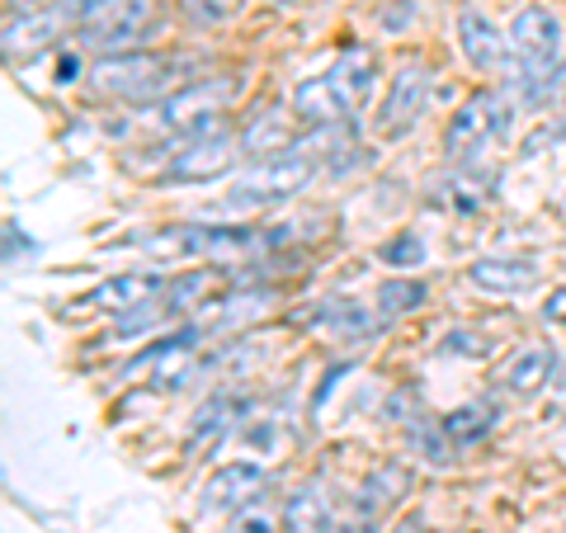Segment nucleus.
Instances as JSON below:
<instances>
[{
    "label": "nucleus",
    "mask_w": 566,
    "mask_h": 533,
    "mask_svg": "<svg viewBox=\"0 0 566 533\" xmlns=\"http://www.w3.org/2000/svg\"><path fill=\"white\" fill-rule=\"evenodd\" d=\"M449 354H468V359H482V354H491V345L482 341V335L453 331V335H449Z\"/></svg>",
    "instance_id": "nucleus-29"
},
{
    "label": "nucleus",
    "mask_w": 566,
    "mask_h": 533,
    "mask_svg": "<svg viewBox=\"0 0 566 533\" xmlns=\"http://www.w3.org/2000/svg\"><path fill=\"white\" fill-rule=\"evenodd\" d=\"M510 58L520 66L524 100L562 66V20L547 6H524L510 20Z\"/></svg>",
    "instance_id": "nucleus-3"
},
{
    "label": "nucleus",
    "mask_w": 566,
    "mask_h": 533,
    "mask_svg": "<svg viewBox=\"0 0 566 533\" xmlns=\"http://www.w3.org/2000/svg\"><path fill=\"white\" fill-rule=\"evenodd\" d=\"M458 43H463V58L476 71H501L510 58V39L495 29L482 10H458Z\"/></svg>",
    "instance_id": "nucleus-15"
},
{
    "label": "nucleus",
    "mask_w": 566,
    "mask_h": 533,
    "mask_svg": "<svg viewBox=\"0 0 566 533\" xmlns=\"http://www.w3.org/2000/svg\"><path fill=\"white\" fill-rule=\"evenodd\" d=\"M382 260L392 264V270H416V264L424 260V241L416 232H401V237H392L382 245Z\"/></svg>",
    "instance_id": "nucleus-26"
},
{
    "label": "nucleus",
    "mask_w": 566,
    "mask_h": 533,
    "mask_svg": "<svg viewBox=\"0 0 566 533\" xmlns=\"http://www.w3.org/2000/svg\"><path fill=\"white\" fill-rule=\"evenodd\" d=\"M486 194H491V175H482V180H472V175H458V180L434 189L430 203H444V208H458V212H476V208L486 203Z\"/></svg>",
    "instance_id": "nucleus-24"
},
{
    "label": "nucleus",
    "mask_w": 566,
    "mask_h": 533,
    "mask_svg": "<svg viewBox=\"0 0 566 533\" xmlns=\"http://www.w3.org/2000/svg\"><path fill=\"white\" fill-rule=\"evenodd\" d=\"M444 435L453 439V449H468V443H482L495 430V406L491 401H472V406H458L444 420Z\"/></svg>",
    "instance_id": "nucleus-21"
},
{
    "label": "nucleus",
    "mask_w": 566,
    "mask_h": 533,
    "mask_svg": "<svg viewBox=\"0 0 566 533\" xmlns=\"http://www.w3.org/2000/svg\"><path fill=\"white\" fill-rule=\"evenodd\" d=\"M91 95L104 100H133V104H161L166 95L189 85V58H170V52H114L99 58L85 71Z\"/></svg>",
    "instance_id": "nucleus-1"
},
{
    "label": "nucleus",
    "mask_w": 566,
    "mask_h": 533,
    "mask_svg": "<svg viewBox=\"0 0 566 533\" xmlns=\"http://www.w3.org/2000/svg\"><path fill=\"white\" fill-rule=\"evenodd\" d=\"M156 24V0H76V43L99 48L104 58L128 52Z\"/></svg>",
    "instance_id": "nucleus-2"
},
{
    "label": "nucleus",
    "mask_w": 566,
    "mask_h": 533,
    "mask_svg": "<svg viewBox=\"0 0 566 533\" xmlns=\"http://www.w3.org/2000/svg\"><path fill=\"white\" fill-rule=\"evenodd\" d=\"M553 373H557V349L553 345H524L520 354H510V364L501 368L495 387H501L505 397H534L553 383Z\"/></svg>",
    "instance_id": "nucleus-14"
},
{
    "label": "nucleus",
    "mask_w": 566,
    "mask_h": 533,
    "mask_svg": "<svg viewBox=\"0 0 566 533\" xmlns=\"http://www.w3.org/2000/svg\"><path fill=\"white\" fill-rule=\"evenodd\" d=\"M316 180V156H307L303 147H293L289 156H274V161H255L241 175L227 194V208L237 212H255V208H274L289 203L293 194H303Z\"/></svg>",
    "instance_id": "nucleus-4"
},
{
    "label": "nucleus",
    "mask_w": 566,
    "mask_h": 533,
    "mask_svg": "<svg viewBox=\"0 0 566 533\" xmlns=\"http://www.w3.org/2000/svg\"><path fill=\"white\" fill-rule=\"evenodd\" d=\"M293 114L303 118V123H312V128H340V123H349L340 95L331 91L326 71H322V76L297 81V91H293Z\"/></svg>",
    "instance_id": "nucleus-17"
},
{
    "label": "nucleus",
    "mask_w": 566,
    "mask_h": 533,
    "mask_svg": "<svg viewBox=\"0 0 566 533\" xmlns=\"http://www.w3.org/2000/svg\"><path fill=\"white\" fill-rule=\"evenodd\" d=\"M66 20L76 24V0H62L57 10H43V14H20V20H10L6 24V58L29 62L33 52H43L52 39H57Z\"/></svg>",
    "instance_id": "nucleus-11"
},
{
    "label": "nucleus",
    "mask_w": 566,
    "mask_h": 533,
    "mask_svg": "<svg viewBox=\"0 0 566 533\" xmlns=\"http://www.w3.org/2000/svg\"><path fill=\"white\" fill-rule=\"evenodd\" d=\"M331 91L340 95L345 114H359L368 100H374V85H378V52L374 48H345L340 58L331 62L326 71Z\"/></svg>",
    "instance_id": "nucleus-10"
},
{
    "label": "nucleus",
    "mask_w": 566,
    "mask_h": 533,
    "mask_svg": "<svg viewBox=\"0 0 566 533\" xmlns=\"http://www.w3.org/2000/svg\"><path fill=\"white\" fill-rule=\"evenodd\" d=\"M392 533H424V520H420V514H406V520H397Z\"/></svg>",
    "instance_id": "nucleus-33"
},
{
    "label": "nucleus",
    "mask_w": 566,
    "mask_h": 533,
    "mask_svg": "<svg viewBox=\"0 0 566 533\" xmlns=\"http://www.w3.org/2000/svg\"><path fill=\"white\" fill-rule=\"evenodd\" d=\"M420 302H424V283L420 279H387V283H378V316L382 322L416 312Z\"/></svg>",
    "instance_id": "nucleus-23"
},
{
    "label": "nucleus",
    "mask_w": 566,
    "mask_h": 533,
    "mask_svg": "<svg viewBox=\"0 0 566 533\" xmlns=\"http://www.w3.org/2000/svg\"><path fill=\"white\" fill-rule=\"evenodd\" d=\"M406 487H411V472H406L401 463H382V468H374L364 477L359 495H354V510H359L364 520H378L382 510H392L401 501Z\"/></svg>",
    "instance_id": "nucleus-18"
},
{
    "label": "nucleus",
    "mask_w": 566,
    "mask_h": 533,
    "mask_svg": "<svg viewBox=\"0 0 566 533\" xmlns=\"http://www.w3.org/2000/svg\"><path fill=\"white\" fill-rule=\"evenodd\" d=\"M553 100H566V62L534 91V104H553Z\"/></svg>",
    "instance_id": "nucleus-30"
},
{
    "label": "nucleus",
    "mask_w": 566,
    "mask_h": 533,
    "mask_svg": "<svg viewBox=\"0 0 566 533\" xmlns=\"http://www.w3.org/2000/svg\"><path fill=\"white\" fill-rule=\"evenodd\" d=\"M283 533H335L331 501L322 487H297L283 505Z\"/></svg>",
    "instance_id": "nucleus-20"
},
{
    "label": "nucleus",
    "mask_w": 566,
    "mask_h": 533,
    "mask_svg": "<svg viewBox=\"0 0 566 533\" xmlns=\"http://www.w3.org/2000/svg\"><path fill=\"white\" fill-rule=\"evenodd\" d=\"M297 142V128H293V114L283 109H264L260 118H251V128L241 133V151L245 156H260V161H274V156H289Z\"/></svg>",
    "instance_id": "nucleus-16"
},
{
    "label": "nucleus",
    "mask_w": 566,
    "mask_h": 533,
    "mask_svg": "<svg viewBox=\"0 0 566 533\" xmlns=\"http://www.w3.org/2000/svg\"><path fill=\"white\" fill-rule=\"evenodd\" d=\"M170 289L166 274H114L95 283L91 293L76 302V312H99V316H133L151 302H161V293Z\"/></svg>",
    "instance_id": "nucleus-8"
},
{
    "label": "nucleus",
    "mask_w": 566,
    "mask_h": 533,
    "mask_svg": "<svg viewBox=\"0 0 566 533\" xmlns=\"http://www.w3.org/2000/svg\"><path fill=\"white\" fill-rule=\"evenodd\" d=\"M260 487H264V468L260 463H222L203 482V491H199V514H227V510H237V505L251 501Z\"/></svg>",
    "instance_id": "nucleus-12"
},
{
    "label": "nucleus",
    "mask_w": 566,
    "mask_h": 533,
    "mask_svg": "<svg viewBox=\"0 0 566 533\" xmlns=\"http://www.w3.org/2000/svg\"><path fill=\"white\" fill-rule=\"evenodd\" d=\"M468 283L482 293L515 297V293H528L538 283V264L520 260V255H482V260L468 264Z\"/></svg>",
    "instance_id": "nucleus-13"
},
{
    "label": "nucleus",
    "mask_w": 566,
    "mask_h": 533,
    "mask_svg": "<svg viewBox=\"0 0 566 533\" xmlns=\"http://www.w3.org/2000/svg\"><path fill=\"white\" fill-rule=\"evenodd\" d=\"M62 0H10V20H20V14H43V10H57Z\"/></svg>",
    "instance_id": "nucleus-32"
},
{
    "label": "nucleus",
    "mask_w": 566,
    "mask_h": 533,
    "mask_svg": "<svg viewBox=\"0 0 566 533\" xmlns=\"http://www.w3.org/2000/svg\"><path fill=\"white\" fill-rule=\"evenodd\" d=\"M411 443H416V453L424 458V463H434V468H449L453 463V439L444 435V425L439 420H424V425H416L411 430Z\"/></svg>",
    "instance_id": "nucleus-25"
},
{
    "label": "nucleus",
    "mask_w": 566,
    "mask_h": 533,
    "mask_svg": "<svg viewBox=\"0 0 566 533\" xmlns=\"http://www.w3.org/2000/svg\"><path fill=\"white\" fill-rule=\"evenodd\" d=\"M227 283V270H189L180 279H170V289L161 293L166 316H185L193 307H208V297Z\"/></svg>",
    "instance_id": "nucleus-19"
},
{
    "label": "nucleus",
    "mask_w": 566,
    "mask_h": 533,
    "mask_svg": "<svg viewBox=\"0 0 566 533\" xmlns=\"http://www.w3.org/2000/svg\"><path fill=\"white\" fill-rule=\"evenodd\" d=\"M185 14H189V24L212 29V24L232 20V14H237V0H185Z\"/></svg>",
    "instance_id": "nucleus-27"
},
{
    "label": "nucleus",
    "mask_w": 566,
    "mask_h": 533,
    "mask_svg": "<svg viewBox=\"0 0 566 533\" xmlns=\"http://www.w3.org/2000/svg\"><path fill=\"white\" fill-rule=\"evenodd\" d=\"M245 411V406H241V397H212L208 406H203V411H199V420H193V435H189V449H199V443H212V439H218L222 430H232V420Z\"/></svg>",
    "instance_id": "nucleus-22"
},
{
    "label": "nucleus",
    "mask_w": 566,
    "mask_h": 533,
    "mask_svg": "<svg viewBox=\"0 0 566 533\" xmlns=\"http://www.w3.org/2000/svg\"><path fill=\"white\" fill-rule=\"evenodd\" d=\"M430 91H434V76L424 71L420 62L401 66L397 81L387 85V100H382V114H378V133L382 137H406L420 123L424 104H430Z\"/></svg>",
    "instance_id": "nucleus-9"
},
{
    "label": "nucleus",
    "mask_w": 566,
    "mask_h": 533,
    "mask_svg": "<svg viewBox=\"0 0 566 533\" xmlns=\"http://www.w3.org/2000/svg\"><path fill=\"white\" fill-rule=\"evenodd\" d=\"M237 100V81L232 76H212V81H189L185 91L166 95L161 104H147V118L156 123L161 133L175 137H203L212 123L222 118V109Z\"/></svg>",
    "instance_id": "nucleus-5"
},
{
    "label": "nucleus",
    "mask_w": 566,
    "mask_h": 533,
    "mask_svg": "<svg viewBox=\"0 0 566 533\" xmlns=\"http://www.w3.org/2000/svg\"><path fill=\"white\" fill-rule=\"evenodd\" d=\"M283 529V520H274V510H264V505H251L241 514V520L227 529V533H279Z\"/></svg>",
    "instance_id": "nucleus-28"
},
{
    "label": "nucleus",
    "mask_w": 566,
    "mask_h": 533,
    "mask_svg": "<svg viewBox=\"0 0 566 533\" xmlns=\"http://www.w3.org/2000/svg\"><path fill=\"white\" fill-rule=\"evenodd\" d=\"M543 322H547V326H566V283L547 293V302H543Z\"/></svg>",
    "instance_id": "nucleus-31"
},
{
    "label": "nucleus",
    "mask_w": 566,
    "mask_h": 533,
    "mask_svg": "<svg viewBox=\"0 0 566 533\" xmlns=\"http://www.w3.org/2000/svg\"><path fill=\"white\" fill-rule=\"evenodd\" d=\"M510 114H515L510 95H501V91H476L463 104V109L449 118V128H444V156H449V161H458V166L472 161V156H482L495 137H505Z\"/></svg>",
    "instance_id": "nucleus-6"
},
{
    "label": "nucleus",
    "mask_w": 566,
    "mask_h": 533,
    "mask_svg": "<svg viewBox=\"0 0 566 533\" xmlns=\"http://www.w3.org/2000/svg\"><path fill=\"white\" fill-rule=\"evenodd\" d=\"M237 151H241V142L227 137V133L189 137V142H180V151L170 156L161 180L166 185H208V180H218V175H227L237 166Z\"/></svg>",
    "instance_id": "nucleus-7"
}]
</instances>
